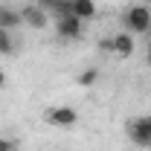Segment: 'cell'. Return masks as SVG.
<instances>
[{
	"mask_svg": "<svg viewBox=\"0 0 151 151\" xmlns=\"http://www.w3.org/2000/svg\"><path fill=\"white\" fill-rule=\"evenodd\" d=\"M20 23H23V18H20V12H15L12 6H0V29H18Z\"/></svg>",
	"mask_w": 151,
	"mask_h": 151,
	"instance_id": "cell-7",
	"label": "cell"
},
{
	"mask_svg": "<svg viewBox=\"0 0 151 151\" xmlns=\"http://www.w3.org/2000/svg\"><path fill=\"white\" fill-rule=\"evenodd\" d=\"M122 23H125L128 32H137V35L151 32V12H148V6H131V9L122 15Z\"/></svg>",
	"mask_w": 151,
	"mask_h": 151,
	"instance_id": "cell-1",
	"label": "cell"
},
{
	"mask_svg": "<svg viewBox=\"0 0 151 151\" xmlns=\"http://www.w3.org/2000/svg\"><path fill=\"white\" fill-rule=\"evenodd\" d=\"M15 52V41L9 29H0V55H12Z\"/></svg>",
	"mask_w": 151,
	"mask_h": 151,
	"instance_id": "cell-9",
	"label": "cell"
},
{
	"mask_svg": "<svg viewBox=\"0 0 151 151\" xmlns=\"http://www.w3.org/2000/svg\"><path fill=\"white\" fill-rule=\"evenodd\" d=\"M142 3H151V0H142Z\"/></svg>",
	"mask_w": 151,
	"mask_h": 151,
	"instance_id": "cell-15",
	"label": "cell"
},
{
	"mask_svg": "<svg viewBox=\"0 0 151 151\" xmlns=\"http://www.w3.org/2000/svg\"><path fill=\"white\" fill-rule=\"evenodd\" d=\"M145 61H148V67H151V41H148V50H145Z\"/></svg>",
	"mask_w": 151,
	"mask_h": 151,
	"instance_id": "cell-12",
	"label": "cell"
},
{
	"mask_svg": "<svg viewBox=\"0 0 151 151\" xmlns=\"http://www.w3.org/2000/svg\"><path fill=\"white\" fill-rule=\"evenodd\" d=\"M47 122L55 128H73L78 122V113L73 108H52V111H47Z\"/></svg>",
	"mask_w": 151,
	"mask_h": 151,
	"instance_id": "cell-3",
	"label": "cell"
},
{
	"mask_svg": "<svg viewBox=\"0 0 151 151\" xmlns=\"http://www.w3.org/2000/svg\"><path fill=\"white\" fill-rule=\"evenodd\" d=\"M128 137H131L137 145L151 148V116H139L128 122Z\"/></svg>",
	"mask_w": 151,
	"mask_h": 151,
	"instance_id": "cell-2",
	"label": "cell"
},
{
	"mask_svg": "<svg viewBox=\"0 0 151 151\" xmlns=\"http://www.w3.org/2000/svg\"><path fill=\"white\" fill-rule=\"evenodd\" d=\"M113 52L122 55V58L134 55V38H131V32H119V35L113 38Z\"/></svg>",
	"mask_w": 151,
	"mask_h": 151,
	"instance_id": "cell-8",
	"label": "cell"
},
{
	"mask_svg": "<svg viewBox=\"0 0 151 151\" xmlns=\"http://www.w3.org/2000/svg\"><path fill=\"white\" fill-rule=\"evenodd\" d=\"M3 84H6V76H3V73H0V87H3Z\"/></svg>",
	"mask_w": 151,
	"mask_h": 151,
	"instance_id": "cell-13",
	"label": "cell"
},
{
	"mask_svg": "<svg viewBox=\"0 0 151 151\" xmlns=\"http://www.w3.org/2000/svg\"><path fill=\"white\" fill-rule=\"evenodd\" d=\"M20 18H23V23H29L32 29H47V23H50L47 12H44L41 6H23Z\"/></svg>",
	"mask_w": 151,
	"mask_h": 151,
	"instance_id": "cell-5",
	"label": "cell"
},
{
	"mask_svg": "<svg viewBox=\"0 0 151 151\" xmlns=\"http://www.w3.org/2000/svg\"><path fill=\"white\" fill-rule=\"evenodd\" d=\"M0 151H15V142L6 139V137H0Z\"/></svg>",
	"mask_w": 151,
	"mask_h": 151,
	"instance_id": "cell-11",
	"label": "cell"
},
{
	"mask_svg": "<svg viewBox=\"0 0 151 151\" xmlns=\"http://www.w3.org/2000/svg\"><path fill=\"white\" fill-rule=\"evenodd\" d=\"M41 3H44V6H50V3H52V0H41Z\"/></svg>",
	"mask_w": 151,
	"mask_h": 151,
	"instance_id": "cell-14",
	"label": "cell"
},
{
	"mask_svg": "<svg viewBox=\"0 0 151 151\" xmlns=\"http://www.w3.org/2000/svg\"><path fill=\"white\" fill-rule=\"evenodd\" d=\"M70 15H76L78 20H90L96 15V3L93 0H70Z\"/></svg>",
	"mask_w": 151,
	"mask_h": 151,
	"instance_id": "cell-6",
	"label": "cell"
},
{
	"mask_svg": "<svg viewBox=\"0 0 151 151\" xmlns=\"http://www.w3.org/2000/svg\"><path fill=\"white\" fill-rule=\"evenodd\" d=\"M55 32H58V38H64V41H73V38L81 35V20L76 18V15H64V18H58Z\"/></svg>",
	"mask_w": 151,
	"mask_h": 151,
	"instance_id": "cell-4",
	"label": "cell"
},
{
	"mask_svg": "<svg viewBox=\"0 0 151 151\" xmlns=\"http://www.w3.org/2000/svg\"><path fill=\"white\" fill-rule=\"evenodd\" d=\"M96 78H99V73H96L93 67H87V70H84V73L78 76V84H81V87H90V84H93Z\"/></svg>",
	"mask_w": 151,
	"mask_h": 151,
	"instance_id": "cell-10",
	"label": "cell"
}]
</instances>
